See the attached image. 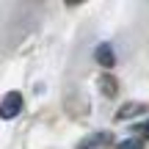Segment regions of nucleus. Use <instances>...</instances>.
<instances>
[{"label":"nucleus","mask_w":149,"mask_h":149,"mask_svg":"<svg viewBox=\"0 0 149 149\" xmlns=\"http://www.w3.org/2000/svg\"><path fill=\"white\" fill-rule=\"evenodd\" d=\"M22 111V94L19 91H8L0 102V119H14Z\"/></svg>","instance_id":"f257e3e1"},{"label":"nucleus","mask_w":149,"mask_h":149,"mask_svg":"<svg viewBox=\"0 0 149 149\" xmlns=\"http://www.w3.org/2000/svg\"><path fill=\"white\" fill-rule=\"evenodd\" d=\"M144 111H146V105H141V102H135V105H124V108L116 111V122H122V119H133V116H138V113H144Z\"/></svg>","instance_id":"f03ea898"},{"label":"nucleus","mask_w":149,"mask_h":149,"mask_svg":"<svg viewBox=\"0 0 149 149\" xmlns=\"http://www.w3.org/2000/svg\"><path fill=\"white\" fill-rule=\"evenodd\" d=\"M119 149H144V146H141L138 138H127V141H122V144H119Z\"/></svg>","instance_id":"20e7f679"},{"label":"nucleus","mask_w":149,"mask_h":149,"mask_svg":"<svg viewBox=\"0 0 149 149\" xmlns=\"http://www.w3.org/2000/svg\"><path fill=\"white\" fill-rule=\"evenodd\" d=\"M141 135H144V138H149V119L141 124Z\"/></svg>","instance_id":"39448f33"},{"label":"nucleus","mask_w":149,"mask_h":149,"mask_svg":"<svg viewBox=\"0 0 149 149\" xmlns=\"http://www.w3.org/2000/svg\"><path fill=\"white\" fill-rule=\"evenodd\" d=\"M97 61L105 64V66H113V50L108 47V44H105V47H100V50H97Z\"/></svg>","instance_id":"7ed1b4c3"}]
</instances>
